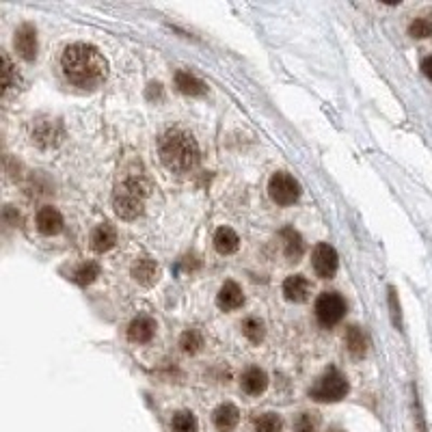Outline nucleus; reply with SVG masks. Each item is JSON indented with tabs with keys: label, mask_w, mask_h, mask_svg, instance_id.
Here are the masks:
<instances>
[{
	"label": "nucleus",
	"mask_w": 432,
	"mask_h": 432,
	"mask_svg": "<svg viewBox=\"0 0 432 432\" xmlns=\"http://www.w3.org/2000/svg\"><path fill=\"white\" fill-rule=\"evenodd\" d=\"M61 67L65 78L83 89H96L102 85L108 71V63L104 54L89 43H71L65 48L61 56Z\"/></svg>",
	"instance_id": "nucleus-1"
},
{
	"label": "nucleus",
	"mask_w": 432,
	"mask_h": 432,
	"mask_svg": "<svg viewBox=\"0 0 432 432\" xmlns=\"http://www.w3.org/2000/svg\"><path fill=\"white\" fill-rule=\"evenodd\" d=\"M160 160L173 173H186L199 163V145L192 134L169 130L160 140Z\"/></svg>",
	"instance_id": "nucleus-2"
},
{
	"label": "nucleus",
	"mask_w": 432,
	"mask_h": 432,
	"mask_svg": "<svg viewBox=\"0 0 432 432\" xmlns=\"http://www.w3.org/2000/svg\"><path fill=\"white\" fill-rule=\"evenodd\" d=\"M145 195H148V186L140 180H136V178L125 180L115 190V197H113L115 212L125 221L136 219V216L143 212V199H145Z\"/></svg>",
	"instance_id": "nucleus-3"
},
{
	"label": "nucleus",
	"mask_w": 432,
	"mask_h": 432,
	"mask_svg": "<svg viewBox=\"0 0 432 432\" xmlns=\"http://www.w3.org/2000/svg\"><path fill=\"white\" fill-rule=\"evenodd\" d=\"M348 389H350L348 379L339 370L331 368L322 374V379L316 383V387L309 394L318 402H339L341 398H346Z\"/></svg>",
	"instance_id": "nucleus-4"
},
{
	"label": "nucleus",
	"mask_w": 432,
	"mask_h": 432,
	"mask_svg": "<svg viewBox=\"0 0 432 432\" xmlns=\"http://www.w3.org/2000/svg\"><path fill=\"white\" fill-rule=\"evenodd\" d=\"M268 195L277 205H292L301 195V184L287 173H274L268 182Z\"/></svg>",
	"instance_id": "nucleus-5"
},
{
	"label": "nucleus",
	"mask_w": 432,
	"mask_h": 432,
	"mask_svg": "<svg viewBox=\"0 0 432 432\" xmlns=\"http://www.w3.org/2000/svg\"><path fill=\"white\" fill-rule=\"evenodd\" d=\"M346 314V301L337 292H322L316 301V318L322 326L337 324Z\"/></svg>",
	"instance_id": "nucleus-6"
},
{
	"label": "nucleus",
	"mask_w": 432,
	"mask_h": 432,
	"mask_svg": "<svg viewBox=\"0 0 432 432\" xmlns=\"http://www.w3.org/2000/svg\"><path fill=\"white\" fill-rule=\"evenodd\" d=\"M312 264H314V270L320 279H331L335 277L337 272V266H339V259H337V253L331 245H318L314 249V255H312Z\"/></svg>",
	"instance_id": "nucleus-7"
},
{
	"label": "nucleus",
	"mask_w": 432,
	"mask_h": 432,
	"mask_svg": "<svg viewBox=\"0 0 432 432\" xmlns=\"http://www.w3.org/2000/svg\"><path fill=\"white\" fill-rule=\"evenodd\" d=\"M14 46H16V52L24 58V61H33L37 56V31L35 26L31 24H24L18 29L16 33V39H14Z\"/></svg>",
	"instance_id": "nucleus-8"
},
{
	"label": "nucleus",
	"mask_w": 432,
	"mask_h": 432,
	"mask_svg": "<svg viewBox=\"0 0 432 432\" xmlns=\"http://www.w3.org/2000/svg\"><path fill=\"white\" fill-rule=\"evenodd\" d=\"M283 294L292 303H305L312 294V285L303 274H292L283 281Z\"/></svg>",
	"instance_id": "nucleus-9"
},
{
	"label": "nucleus",
	"mask_w": 432,
	"mask_h": 432,
	"mask_svg": "<svg viewBox=\"0 0 432 432\" xmlns=\"http://www.w3.org/2000/svg\"><path fill=\"white\" fill-rule=\"evenodd\" d=\"M245 303V294L240 290V285L236 281H227L223 283V287L219 290V297H216V305H219L223 312H232L242 307Z\"/></svg>",
	"instance_id": "nucleus-10"
},
{
	"label": "nucleus",
	"mask_w": 432,
	"mask_h": 432,
	"mask_svg": "<svg viewBox=\"0 0 432 432\" xmlns=\"http://www.w3.org/2000/svg\"><path fill=\"white\" fill-rule=\"evenodd\" d=\"M156 333V322L150 316H138L128 326V337L134 344H148Z\"/></svg>",
	"instance_id": "nucleus-11"
},
{
	"label": "nucleus",
	"mask_w": 432,
	"mask_h": 432,
	"mask_svg": "<svg viewBox=\"0 0 432 432\" xmlns=\"http://www.w3.org/2000/svg\"><path fill=\"white\" fill-rule=\"evenodd\" d=\"M37 230L43 236H56L63 230V216L54 207H41L37 212Z\"/></svg>",
	"instance_id": "nucleus-12"
},
{
	"label": "nucleus",
	"mask_w": 432,
	"mask_h": 432,
	"mask_svg": "<svg viewBox=\"0 0 432 432\" xmlns=\"http://www.w3.org/2000/svg\"><path fill=\"white\" fill-rule=\"evenodd\" d=\"M117 242V230L110 223H102L93 230L91 234V249L96 253H106L115 247Z\"/></svg>",
	"instance_id": "nucleus-13"
},
{
	"label": "nucleus",
	"mask_w": 432,
	"mask_h": 432,
	"mask_svg": "<svg viewBox=\"0 0 432 432\" xmlns=\"http://www.w3.org/2000/svg\"><path fill=\"white\" fill-rule=\"evenodd\" d=\"M240 385H242L245 394H249V396H259V394L268 387V376H266V372L259 370V368H249V370H245Z\"/></svg>",
	"instance_id": "nucleus-14"
},
{
	"label": "nucleus",
	"mask_w": 432,
	"mask_h": 432,
	"mask_svg": "<svg viewBox=\"0 0 432 432\" xmlns=\"http://www.w3.org/2000/svg\"><path fill=\"white\" fill-rule=\"evenodd\" d=\"M281 240H283V253L290 262H299L303 257V251H305V245H303V238L299 236V232L294 230H283L281 232Z\"/></svg>",
	"instance_id": "nucleus-15"
},
{
	"label": "nucleus",
	"mask_w": 432,
	"mask_h": 432,
	"mask_svg": "<svg viewBox=\"0 0 432 432\" xmlns=\"http://www.w3.org/2000/svg\"><path fill=\"white\" fill-rule=\"evenodd\" d=\"M238 419H240V413L234 404H221L214 411V426L221 432H232L238 426Z\"/></svg>",
	"instance_id": "nucleus-16"
},
{
	"label": "nucleus",
	"mask_w": 432,
	"mask_h": 432,
	"mask_svg": "<svg viewBox=\"0 0 432 432\" xmlns=\"http://www.w3.org/2000/svg\"><path fill=\"white\" fill-rule=\"evenodd\" d=\"M214 247H216V251H219L221 255H232V253L238 251L240 238H238V234L234 230L221 227V230H216V234H214Z\"/></svg>",
	"instance_id": "nucleus-17"
},
{
	"label": "nucleus",
	"mask_w": 432,
	"mask_h": 432,
	"mask_svg": "<svg viewBox=\"0 0 432 432\" xmlns=\"http://www.w3.org/2000/svg\"><path fill=\"white\" fill-rule=\"evenodd\" d=\"M158 274H160V270H158V266H156V262L154 259H138L134 266H132V277L138 281V283H143V285H154L156 281H158Z\"/></svg>",
	"instance_id": "nucleus-18"
},
{
	"label": "nucleus",
	"mask_w": 432,
	"mask_h": 432,
	"mask_svg": "<svg viewBox=\"0 0 432 432\" xmlns=\"http://www.w3.org/2000/svg\"><path fill=\"white\" fill-rule=\"evenodd\" d=\"M175 87L186 96H203L205 93L203 81L192 76L190 71H178V74H175Z\"/></svg>",
	"instance_id": "nucleus-19"
},
{
	"label": "nucleus",
	"mask_w": 432,
	"mask_h": 432,
	"mask_svg": "<svg viewBox=\"0 0 432 432\" xmlns=\"http://www.w3.org/2000/svg\"><path fill=\"white\" fill-rule=\"evenodd\" d=\"M346 346H348L352 356H364L368 350V339H366L364 331L359 326H350L346 331Z\"/></svg>",
	"instance_id": "nucleus-20"
},
{
	"label": "nucleus",
	"mask_w": 432,
	"mask_h": 432,
	"mask_svg": "<svg viewBox=\"0 0 432 432\" xmlns=\"http://www.w3.org/2000/svg\"><path fill=\"white\" fill-rule=\"evenodd\" d=\"M98 274H100V266H98L96 262H85V264H81V266L74 270L71 279H74L78 285H89V283L96 281Z\"/></svg>",
	"instance_id": "nucleus-21"
},
{
	"label": "nucleus",
	"mask_w": 432,
	"mask_h": 432,
	"mask_svg": "<svg viewBox=\"0 0 432 432\" xmlns=\"http://www.w3.org/2000/svg\"><path fill=\"white\" fill-rule=\"evenodd\" d=\"M180 346L186 354H197L203 346V337L197 329H188L186 333H182L180 337Z\"/></svg>",
	"instance_id": "nucleus-22"
},
{
	"label": "nucleus",
	"mask_w": 432,
	"mask_h": 432,
	"mask_svg": "<svg viewBox=\"0 0 432 432\" xmlns=\"http://www.w3.org/2000/svg\"><path fill=\"white\" fill-rule=\"evenodd\" d=\"M171 428H173V432H197V419H195L192 413L180 411V413L173 415Z\"/></svg>",
	"instance_id": "nucleus-23"
},
{
	"label": "nucleus",
	"mask_w": 432,
	"mask_h": 432,
	"mask_svg": "<svg viewBox=\"0 0 432 432\" xmlns=\"http://www.w3.org/2000/svg\"><path fill=\"white\" fill-rule=\"evenodd\" d=\"M242 333L249 341L259 344L264 339V322L259 318H247L242 322Z\"/></svg>",
	"instance_id": "nucleus-24"
},
{
	"label": "nucleus",
	"mask_w": 432,
	"mask_h": 432,
	"mask_svg": "<svg viewBox=\"0 0 432 432\" xmlns=\"http://www.w3.org/2000/svg\"><path fill=\"white\" fill-rule=\"evenodd\" d=\"M408 33H411V37H417V39L432 37V16H421V18L413 20L408 26Z\"/></svg>",
	"instance_id": "nucleus-25"
},
{
	"label": "nucleus",
	"mask_w": 432,
	"mask_h": 432,
	"mask_svg": "<svg viewBox=\"0 0 432 432\" xmlns=\"http://www.w3.org/2000/svg\"><path fill=\"white\" fill-rule=\"evenodd\" d=\"M281 428H283L281 417L274 413H266L255 421V432H281Z\"/></svg>",
	"instance_id": "nucleus-26"
},
{
	"label": "nucleus",
	"mask_w": 432,
	"mask_h": 432,
	"mask_svg": "<svg viewBox=\"0 0 432 432\" xmlns=\"http://www.w3.org/2000/svg\"><path fill=\"white\" fill-rule=\"evenodd\" d=\"M318 430V417L314 413H301L294 421V432H316Z\"/></svg>",
	"instance_id": "nucleus-27"
},
{
	"label": "nucleus",
	"mask_w": 432,
	"mask_h": 432,
	"mask_svg": "<svg viewBox=\"0 0 432 432\" xmlns=\"http://www.w3.org/2000/svg\"><path fill=\"white\" fill-rule=\"evenodd\" d=\"M35 140L39 143V145H43V138H46V145H54V123H50V121H43L37 130H35Z\"/></svg>",
	"instance_id": "nucleus-28"
},
{
	"label": "nucleus",
	"mask_w": 432,
	"mask_h": 432,
	"mask_svg": "<svg viewBox=\"0 0 432 432\" xmlns=\"http://www.w3.org/2000/svg\"><path fill=\"white\" fill-rule=\"evenodd\" d=\"M14 87V65L7 54H3V91H9Z\"/></svg>",
	"instance_id": "nucleus-29"
},
{
	"label": "nucleus",
	"mask_w": 432,
	"mask_h": 432,
	"mask_svg": "<svg viewBox=\"0 0 432 432\" xmlns=\"http://www.w3.org/2000/svg\"><path fill=\"white\" fill-rule=\"evenodd\" d=\"M389 307H391L394 324L400 326V324H402V320H400V305H398V301H396V290H394V287H389Z\"/></svg>",
	"instance_id": "nucleus-30"
},
{
	"label": "nucleus",
	"mask_w": 432,
	"mask_h": 432,
	"mask_svg": "<svg viewBox=\"0 0 432 432\" xmlns=\"http://www.w3.org/2000/svg\"><path fill=\"white\" fill-rule=\"evenodd\" d=\"M421 71L428 76V81H432V56H426L421 61Z\"/></svg>",
	"instance_id": "nucleus-31"
},
{
	"label": "nucleus",
	"mask_w": 432,
	"mask_h": 432,
	"mask_svg": "<svg viewBox=\"0 0 432 432\" xmlns=\"http://www.w3.org/2000/svg\"><path fill=\"white\" fill-rule=\"evenodd\" d=\"M329 432H341V430H329Z\"/></svg>",
	"instance_id": "nucleus-32"
}]
</instances>
